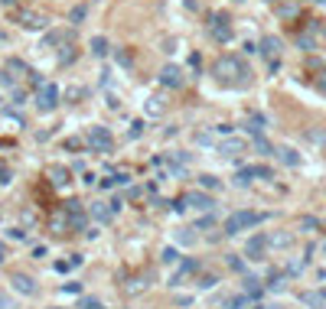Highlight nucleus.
<instances>
[{
	"label": "nucleus",
	"instance_id": "f257e3e1",
	"mask_svg": "<svg viewBox=\"0 0 326 309\" xmlns=\"http://www.w3.org/2000/svg\"><path fill=\"white\" fill-rule=\"evenodd\" d=\"M212 75H216L222 85H232V88H248L251 85V69L238 55H222V59L212 65Z\"/></svg>",
	"mask_w": 326,
	"mask_h": 309
},
{
	"label": "nucleus",
	"instance_id": "f03ea898",
	"mask_svg": "<svg viewBox=\"0 0 326 309\" xmlns=\"http://www.w3.org/2000/svg\"><path fill=\"white\" fill-rule=\"evenodd\" d=\"M264 218H268V215H261V212H232L225 218V235H241V231L261 224Z\"/></svg>",
	"mask_w": 326,
	"mask_h": 309
},
{
	"label": "nucleus",
	"instance_id": "7ed1b4c3",
	"mask_svg": "<svg viewBox=\"0 0 326 309\" xmlns=\"http://www.w3.org/2000/svg\"><path fill=\"white\" fill-rule=\"evenodd\" d=\"M209 36H212L216 43H232V36H235V33H232V26H228V17H225L222 10L209 17Z\"/></svg>",
	"mask_w": 326,
	"mask_h": 309
},
{
	"label": "nucleus",
	"instance_id": "20e7f679",
	"mask_svg": "<svg viewBox=\"0 0 326 309\" xmlns=\"http://www.w3.org/2000/svg\"><path fill=\"white\" fill-rule=\"evenodd\" d=\"M88 147L98 153H111L114 150V137L108 134V127H91L88 130Z\"/></svg>",
	"mask_w": 326,
	"mask_h": 309
},
{
	"label": "nucleus",
	"instance_id": "39448f33",
	"mask_svg": "<svg viewBox=\"0 0 326 309\" xmlns=\"http://www.w3.org/2000/svg\"><path fill=\"white\" fill-rule=\"evenodd\" d=\"M261 55L268 59L271 72H277V69H281V39H277V36H264V39H261Z\"/></svg>",
	"mask_w": 326,
	"mask_h": 309
},
{
	"label": "nucleus",
	"instance_id": "423d86ee",
	"mask_svg": "<svg viewBox=\"0 0 326 309\" xmlns=\"http://www.w3.org/2000/svg\"><path fill=\"white\" fill-rule=\"evenodd\" d=\"M55 104H59V88H55L53 82H46V85L36 88V107H39V111H53Z\"/></svg>",
	"mask_w": 326,
	"mask_h": 309
},
{
	"label": "nucleus",
	"instance_id": "0eeeda50",
	"mask_svg": "<svg viewBox=\"0 0 326 309\" xmlns=\"http://www.w3.org/2000/svg\"><path fill=\"white\" fill-rule=\"evenodd\" d=\"M160 85H163V88H183V85H186V72L180 69V65H163Z\"/></svg>",
	"mask_w": 326,
	"mask_h": 309
},
{
	"label": "nucleus",
	"instance_id": "6e6552de",
	"mask_svg": "<svg viewBox=\"0 0 326 309\" xmlns=\"http://www.w3.org/2000/svg\"><path fill=\"white\" fill-rule=\"evenodd\" d=\"M212 195H206V192H186L183 195V208H199V212H212Z\"/></svg>",
	"mask_w": 326,
	"mask_h": 309
},
{
	"label": "nucleus",
	"instance_id": "1a4fd4ad",
	"mask_svg": "<svg viewBox=\"0 0 326 309\" xmlns=\"http://www.w3.org/2000/svg\"><path fill=\"white\" fill-rule=\"evenodd\" d=\"M274 172L268 170V166H245V170H238V176H235V182L238 186H248L251 179H271Z\"/></svg>",
	"mask_w": 326,
	"mask_h": 309
},
{
	"label": "nucleus",
	"instance_id": "9d476101",
	"mask_svg": "<svg viewBox=\"0 0 326 309\" xmlns=\"http://www.w3.org/2000/svg\"><path fill=\"white\" fill-rule=\"evenodd\" d=\"M218 153L222 156H238V153H245V140L241 137H225V140H218Z\"/></svg>",
	"mask_w": 326,
	"mask_h": 309
},
{
	"label": "nucleus",
	"instance_id": "9b49d317",
	"mask_svg": "<svg viewBox=\"0 0 326 309\" xmlns=\"http://www.w3.org/2000/svg\"><path fill=\"white\" fill-rule=\"evenodd\" d=\"M20 23L26 26V30H43V26H49V20H46L43 13H36V10H20Z\"/></svg>",
	"mask_w": 326,
	"mask_h": 309
},
{
	"label": "nucleus",
	"instance_id": "f8f14e48",
	"mask_svg": "<svg viewBox=\"0 0 326 309\" xmlns=\"http://www.w3.org/2000/svg\"><path fill=\"white\" fill-rule=\"evenodd\" d=\"M264 251H268V235H254L248 241V247H245V254H248L251 260H261V257H264Z\"/></svg>",
	"mask_w": 326,
	"mask_h": 309
},
{
	"label": "nucleus",
	"instance_id": "ddd939ff",
	"mask_svg": "<svg viewBox=\"0 0 326 309\" xmlns=\"http://www.w3.org/2000/svg\"><path fill=\"white\" fill-rule=\"evenodd\" d=\"M13 290H20L23 296H36L39 293L36 283H33V277H26V274H13Z\"/></svg>",
	"mask_w": 326,
	"mask_h": 309
},
{
	"label": "nucleus",
	"instance_id": "4468645a",
	"mask_svg": "<svg viewBox=\"0 0 326 309\" xmlns=\"http://www.w3.org/2000/svg\"><path fill=\"white\" fill-rule=\"evenodd\" d=\"M91 218H95L98 224H108L111 218H114V208H111L108 202H95L91 205Z\"/></svg>",
	"mask_w": 326,
	"mask_h": 309
},
{
	"label": "nucleus",
	"instance_id": "2eb2a0df",
	"mask_svg": "<svg viewBox=\"0 0 326 309\" xmlns=\"http://www.w3.org/2000/svg\"><path fill=\"white\" fill-rule=\"evenodd\" d=\"M196 270H199V264H196V260H183V264H180V270L173 274V287H180V283H183L189 274H196Z\"/></svg>",
	"mask_w": 326,
	"mask_h": 309
},
{
	"label": "nucleus",
	"instance_id": "dca6fc26",
	"mask_svg": "<svg viewBox=\"0 0 326 309\" xmlns=\"http://www.w3.org/2000/svg\"><path fill=\"white\" fill-rule=\"evenodd\" d=\"M49 176H53V182L55 186H62V182H69V176H72V170H65V166H49Z\"/></svg>",
	"mask_w": 326,
	"mask_h": 309
},
{
	"label": "nucleus",
	"instance_id": "f3484780",
	"mask_svg": "<svg viewBox=\"0 0 326 309\" xmlns=\"http://www.w3.org/2000/svg\"><path fill=\"white\" fill-rule=\"evenodd\" d=\"M277 156H281V163H287V166H297L300 163V156H297V150H290V147H281V150H274Z\"/></svg>",
	"mask_w": 326,
	"mask_h": 309
},
{
	"label": "nucleus",
	"instance_id": "a211bd4d",
	"mask_svg": "<svg viewBox=\"0 0 326 309\" xmlns=\"http://www.w3.org/2000/svg\"><path fill=\"white\" fill-rule=\"evenodd\" d=\"M245 127H248V134H251V137H261V130H264V118H261V114H251Z\"/></svg>",
	"mask_w": 326,
	"mask_h": 309
},
{
	"label": "nucleus",
	"instance_id": "6ab92c4d",
	"mask_svg": "<svg viewBox=\"0 0 326 309\" xmlns=\"http://www.w3.org/2000/svg\"><path fill=\"white\" fill-rule=\"evenodd\" d=\"M91 52H95L98 59H105V55L111 52V49H108V39H105V36H95V39H91Z\"/></svg>",
	"mask_w": 326,
	"mask_h": 309
},
{
	"label": "nucleus",
	"instance_id": "aec40b11",
	"mask_svg": "<svg viewBox=\"0 0 326 309\" xmlns=\"http://www.w3.org/2000/svg\"><path fill=\"white\" fill-rule=\"evenodd\" d=\"M248 303H251L248 293H238V296H228V299H225V306H228V309H245Z\"/></svg>",
	"mask_w": 326,
	"mask_h": 309
},
{
	"label": "nucleus",
	"instance_id": "412c9836",
	"mask_svg": "<svg viewBox=\"0 0 326 309\" xmlns=\"http://www.w3.org/2000/svg\"><path fill=\"white\" fill-rule=\"evenodd\" d=\"M199 189L216 192V189H218V179H216V176H209V172H202V176H199Z\"/></svg>",
	"mask_w": 326,
	"mask_h": 309
},
{
	"label": "nucleus",
	"instance_id": "4be33fe9",
	"mask_svg": "<svg viewBox=\"0 0 326 309\" xmlns=\"http://www.w3.org/2000/svg\"><path fill=\"white\" fill-rule=\"evenodd\" d=\"M78 309H105V303L98 296H82L78 299Z\"/></svg>",
	"mask_w": 326,
	"mask_h": 309
},
{
	"label": "nucleus",
	"instance_id": "5701e85b",
	"mask_svg": "<svg viewBox=\"0 0 326 309\" xmlns=\"http://www.w3.org/2000/svg\"><path fill=\"white\" fill-rule=\"evenodd\" d=\"M118 65L124 69V72H130V69H134V55H130L127 49H121V52H118Z\"/></svg>",
	"mask_w": 326,
	"mask_h": 309
},
{
	"label": "nucleus",
	"instance_id": "b1692460",
	"mask_svg": "<svg viewBox=\"0 0 326 309\" xmlns=\"http://www.w3.org/2000/svg\"><path fill=\"white\" fill-rule=\"evenodd\" d=\"M209 228H216V218L212 215H199V222H196V231H209Z\"/></svg>",
	"mask_w": 326,
	"mask_h": 309
},
{
	"label": "nucleus",
	"instance_id": "393cba45",
	"mask_svg": "<svg viewBox=\"0 0 326 309\" xmlns=\"http://www.w3.org/2000/svg\"><path fill=\"white\" fill-rule=\"evenodd\" d=\"M254 150H258V153H264V156H271V153H274V147L264 137H254Z\"/></svg>",
	"mask_w": 326,
	"mask_h": 309
},
{
	"label": "nucleus",
	"instance_id": "a878e982",
	"mask_svg": "<svg viewBox=\"0 0 326 309\" xmlns=\"http://www.w3.org/2000/svg\"><path fill=\"white\" fill-rule=\"evenodd\" d=\"M78 264H82V257L72 254V260H59V264H55V270H62V274H65V270H72V267H78Z\"/></svg>",
	"mask_w": 326,
	"mask_h": 309
},
{
	"label": "nucleus",
	"instance_id": "bb28decb",
	"mask_svg": "<svg viewBox=\"0 0 326 309\" xmlns=\"http://www.w3.org/2000/svg\"><path fill=\"white\" fill-rule=\"evenodd\" d=\"M62 39H65L62 33H49V36H46V39H43V49H53V46H59V43H62Z\"/></svg>",
	"mask_w": 326,
	"mask_h": 309
},
{
	"label": "nucleus",
	"instance_id": "cd10ccee",
	"mask_svg": "<svg viewBox=\"0 0 326 309\" xmlns=\"http://www.w3.org/2000/svg\"><path fill=\"white\" fill-rule=\"evenodd\" d=\"M72 59H75V49H72V46H62V55H59V65H69Z\"/></svg>",
	"mask_w": 326,
	"mask_h": 309
},
{
	"label": "nucleus",
	"instance_id": "c85d7f7f",
	"mask_svg": "<svg viewBox=\"0 0 326 309\" xmlns=\"http://www.w3.org/2000/svg\"><path fill=\"white\" fill-rule=\"evenodd\" d=\"M216 283H218V280L212 277V274H206V277H199V280H196V287H199V290H209V287H216Z\"/></svg>",
	"mask_w": 326,
	"mask_h": 309
},
{
	"label": "nucleus",
	"instance_id": "c756f323",
	"mask_svg": "<svg viewBox=\"0 0 326 309\" xmlns=\"http://www.w3.org/2000/svg\"><path fill=\"white\" fill-rule=\"evenodd\" d=\"M85 13H88V7H85V3H78L75 10H72V23H82V20H85Z\"/></svg>",
	"mask_w": 326,
	"mask_h": 309
},
{
	"label": "nucleus",
	"instance_id": "7c9ffc66",
	"mask_svg": "<svg viewBox=\"0 0 326 309\" xmlns=\"http://www.w3.org/2000/svg\"><path fill=\"white\" fill-rule=\"evenodd\" d=\"M176 260H180V251L166 247V251H163V264H176Z\"/></svg>",
	"mask_w": 326,
	"mask_h": 309
},
{
	"label": "nucleus",
	"instance_id": "2f4dec72",
	"mask_svg": "<svg viewBox=\"0 0 326 309\" xmlns=\"http://www.w3.org/2000/svg\"><path fill=\"white\" fill-rule=\"evenodd\" d=\"M160 111H163L160 98H150V101H147V114H160Z\"/></svg>",
	"mask_w": 326,
	"mask_h": 309
},
{
	"label": "nucleus",
	"instance_id": "473e14b6",
	"mask_svg": "<svg viewBox=\"0 0 326 309\" xmlns=\"http://www.w3.org/2000/svg\"><path fill=\"white\" fill-rule=\"evenodd\" d=\"M228 267H232V270H235V274H245V264H241L238 257H228Z\"/></svg>",
	"mask_w": 326,
	"mask_h": 309
},
{
	"label": "nucleus",
	"instance_id": "72a5a7b5",
	"mask_svg": "<svg viewBox=\"0 0 326 309\" xmlns=\"http://www.w3.org/2000/svg\"><path fill=\"white\" fill-rule=\"evenodd\" d=\"M10 176H13V172L7 170V166H0V186H7V182H10Z\"/></svg>",
	"mask_w": 326,
	"mask_h": 309
},
{
	"label": "nucleus",
	"instance_id": "f704fd0d",
	"mask_svg": "<svg viewBox=\"0 0 326 309\" xmlns=\"http://www.w3.org/2000/svg\"><path fill=\"white\" fill-rule=\"evenodd\" d=\"M62 290H65V293H78V290H82V287H78L75 280H69V283H65V287H62Z\"/></svg>",
	"mask_w": 326,
	"mask_h": 309
},
{
	"label": "nucleus",
	"instance_id": "c9c22d12",
	"mask_svg": "<svg viewBox=\"0 0 326 309\" xmlns=\"http://www.w3.org/2000/svg\"><path fill=\"white\" fill-rule=\"evenodd\" d=\"M0 309H13V299L3 296V293H0Z\"/></svg>",
	"mask_w": 326,
	"mask_h": 309
},
{
	"label": "nucleus",
	"instance_id": "e433bc0d",
	"mask_svg": "<svg viewBox=\"0 0 326 309\" xmlns=\"http://www.w3.org/2000/svg\"><path fill=\"white\" fill-rule=\"evenodd\" d=\"M10 238H17V241H23V238H26V231H23V228H10Z\"/></svg>",
	"mask_w": 326,
	"mask_h": 309
},
{
	"label": "nucleus",
	"instance_id": "4c0bfd02",
	"mask_svg": "<svg viewBox=\"0 0 326 309\" xmlns=\"http://www.w3.org/2000/svg\"><path fill=\"white\" fill-rule=\"evenodd\" d=\"M180 241H183V244H193V241H196V238H193V235H189V228H186V231H183V235H180Z\"/></svg>",
	"mask_w": 326,
	"mask_h": 309
},
{
	"label": "nucleus",
	"instance_id": "58836bf2",
	"mask_svg": "<svg viewBox=\"0 0 326 309\" xmlns=\"http://www.w3.org/2000/svg\"><path fill=\"white\" fill-rule=\"evenodd\" d=\"M304 303H310V306H320V296H313V293H307Z\"/></svg>",
	"mask_w": 326,
	"mask_h": 309
},
{
	"label": "nucleus",
	"instance_id": "ea45409f",
	"mask_svg": "<svg viewBox=\"0 0 326 309\" xmlns=\"http://www.w3.org/2000/svg\"><path fill=\"white\" fill-rule=\"evenodd\" d=\"M316 88H320V91L326 95V75H320V82H316Z\"/></svg>",
	"mask_w": 326,
	"mask_h": 309
},
{
	"label": "nucleus",
	"instance_id": "a19ab883",
	"mask_svg": "<svg viewBox=\"0 0 326 309\" xmlns=\"http://www.w3.org/2000/svg\"><path fill=\"white\" fill-rule=\"evenodd\" d=\"M0 264H3V251H0Z\"/></svg>",
	"mask_w": 326,
	"mask_h": 309
},
{
	"label": "nucleus",
	"instance_id": "79ce46f5",
	"mask_svg": "<svg viewBox=\"0 0 326 309\" xmlns=\"http://www.w3.org/2000/svg\"><path fill=\"white\" fill-rule=\"evenodd\" d=\"M0 104H3V98H0Z\"/></svg>",
	"mask_w": 326,
	"mask_h": 309
},
{
	"label": "nucleus",
	"instance_id": "37998d69",
	"mask_svg": "<svg viewBox=\"0 0 326 309\" xmlns=\"http://www.w3.org/2000/svg\"><path fill=\"white\" fill-rule=\"evenodd\" d=\"M320 3H326V0H320Z\"/></svg>",
	"mask_w": 326,
	"mask_h": 309
},
{
	"label": "nucleus",
	"instance_id": "c03bdc74",
	"mask_svg": "<svg viewBox=\"0 0 326 309\" xmlns=\"http://www.w3.org/2000/svg\"><path fill=\"white\" fill-rule=\"evenodd\" d=\"M53 309H59V306H53Z\"/></svg>",
	"mask_w": 326,
	"mask_h": 309
}]
</instances>
